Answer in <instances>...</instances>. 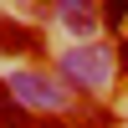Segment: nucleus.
I'll list each match as a JSON object with an SVG mask.
<instances>
[{"label":"nucleus","mask_w":128,"mask_h":128,"mask_svg":"<svg viewBox=\"0 0 128 128\" xmlns=\"http://www.w3.org/2000/svg\"><path fill=\"white\" fill-rule=\"evenodd\" d=\"M118 67L128 72V36H123V46H118Z\"/></svg>","instance_id":"0eeeda50"},{"label":"nucleus","mask_w":128,"mask_h":128,"mask_svg":"<svg viewBox=\"0 0 128 128\" xmlns=\"http://www.w3.org/2000/svg\"><path fill=\"white\" fill-rule=\"evenodd\" d=\"M31 128H62V123H31Z\"/></svg>","instance_id":"6e6552de"},{"label":"nucleus","mask_w":128,"mask_h":128,"mask_svg":"<svg viewBox=\"0 0 128 128\" xmlns=\"http://www.w3.org/2000/svg\"><path fill=\"white\" fill-rule=\"evenodd\" d=\"M123 20H128V0H108V5H102V26H108V31H118Z\"/></svg>","instance_id":"423d86ee"},{"label":"nucleus","mask_w":128,"mask_h":128,"mask_svg":"<svg viewBox=\"0 0 128 128\" xmlns=\"http://www.w3.org/2000/svg\"><path fill=\"white\" fill-rule=\"evenodd\" d=\"M36 46H41V36L31 26H16V20L0 16V51H5V56H20V51H36Z\"/></svg>","instance_id":"20e7f679"},{"label":"nucleus","mask_w":128,"mask_h":128,"mask_svg":"<svg viewBox=\"0 0 128 128\" xmlns=\"http://www.w3.org/2000/svg\"><path fill=\"white\" fill-rule=\"evenodd\" d=\"M0 128H31V118H26V102L10 92V82L0 77Z\"/></svg>","instance_id":"39448f33"},{"label":"nucleus","mask_w":128,"mask_h":128,"mask_svg":"<svg viewBox=\"0 0 128 128\" xmlns=\"http://www.w3.org/2000/svg\"><path fill=\"white\" fill-rule=\"evenodd\" d=\"M62 77L82 92H98L113 77V56L102 46H72V51H62Z\"/></svg>","instance_id":"f257e3e1"},{"label":"nucleus","mask_w":128,"mask_h":128,"mask_svg":"<svg viewBox=\"0 0 128 128\" xmlns=\"http://www.w3.org/2000/svg\"><path fill=\"white\" fill-rule=\"evenodd\" d=\"M56 20H62L67 31H77V36H92V31H98L92 0H56Z\"/></svg>","instance_id":"7ed1b4c3"},{"label":"nucleus","mask_w":128,"mask_h":128,"mask_svg":"<svg viewBox=\"0 0 128 128\" xmlns=\"http://www.w3.org/2000/svg\"><path fill=\"white\" fill-rule=\"evenodd\" d=\"M10 82V92H16L26 108H41V113H67V87L62 82H51V77H41V72H16V77H5Z\"/></svg>","instance_id":"f03ea898"}]
</instances>
